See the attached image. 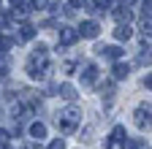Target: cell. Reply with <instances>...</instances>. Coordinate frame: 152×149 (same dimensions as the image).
Wrapping results in <instances>:
<instances>
[{
  "label": "cell",
  "instance_id": "6da1fadb",
  "mask_svg": "<svg viewBox=\"0 0 152 149\" xmlns=\"http://www.w3.org/2000/svg\"><path fill=\"white\" fill-rule=\"evenodd\" d=\"M79 119H82V111L79 108H63L60 114H57V127L63 130V133H73L76 130V125H79Z\"/></svg>",
  "mask_w": 152,
  "mask_h": 149
},
{
  "label": "cell",
  "instance_id": "7a4b0ae2",
  "mask_svg": "<svg viewBox=\"0 0 152 149\" xmlns=\"http://www.w3.org/2000/svg\"><path fill=\"white\" fill-rule=\"evenodd\" d=\"M125 138H128V136H125V127H122V125H117V127L111 130V136L106 138V144H103V146H106V149H117V144H122Z\"/></svg>",
  "mask_w": 152,
  "mask_h": 149
},
{
  "label": "cell",
  "instance_id": "3957f363",
  "mask_svg": "<svg viewBox=\"0 0 152 149\" xmlns=\"http://www.w3.org/2000/svg\"><path fill=\"white\" fill-rule=\"evenodd\" d=\"M76 41H79V33H76L73 27H60V44L63 46H71V44H76Z\"/></svg>",
  "mask_w": 152,
  "mask_h": 149
},
{
  "label": "cell",
  "instance_id": "277c9868",
  "mask_svg": "<svg viewBox=\"0 0 152 149\" xmlns=\"http://www.w3.org/2000/svg\"><path fill=\"white\" fill-rule=\"evenodd\" d=\"M95 79H98V68H95L92 63H87L82 68V84H95Z\"/></svg>",
  "mask_w": 152,
  "mask_h": 149
},
{
  "label": "cell",
  "instance_id": "5b68a950",
  "mask_svg": "<svg viewBox=\"0 0 152 149\" xmlns=\"http://www.w3.org/2000/svg\"><path fill=\"white\" fill-rule=\"evenodd\" d=\"M95 52H98L101 57H109V60H120L122 57V49L120 46H98Z\"/></svg>",
  "mask_w": 152,
  "mask_h": 149
},
{
  "label": "cell",
  "instance_id": "8992f818",
  "mask_svg": "<svg viewBox=\"0 0 152 149\" xmlns=\"http://www.w3.org/2000/svg\"><path fill=\"white\" fill-rule=\"evenodd\" d=\"M98 22H92V19H87V22H82V27H79V33L84 35V38H95V35H98Z\"/></svg>",
  "mask_w": 152,
  "mask_h": 149
},
{
  "label": "cell",
  "instance_id": "52a82bcc",
  "mask_svg": "<svg viewBox=\"0 0 152 149\" xmlns=\"http://www.w3.org/2000/svg\"><path fill=\"white\" fill-rule=\"evenodd\" d=\"M136 125L139 127H147L149 125V106H139L136 108Z\"/></svg>",
  "mask_w": 152,
  "mask_h": 149
},
{
  "label": "cell",
  "instance_id": "ba28073f",
  "mask_svg": "<svg viewBox=\"0 0 152 149\" xmlns=\"http://www.w3.org/2000/svg\"><path fill=\"white\" fill-rule=\"evenodd\" d=\"M114 19H117V22H120V25H128V22H130V19H133V11H130V8H125V6H122V8H117V11H114Z\"/></svg>",
  "mask_w": 152,
  "mask_h": 149
},
{
  "label": "cell",
  "instance_id": "9c48e42d",
  "mask_svg": "<svg viewBox=\"0 0 152 149\" xmlns=\"http://www.w3.org/2000/svg\"><path fill=\"white\" fill-rule=\"evenodd\" d=\"M130 35H133V33H130L128 25H117V27H114V38H117V41H128Z\"/></svg>",
  "mask_w": 152,
  "mask_h": 149
},
{
  "label": "cell",
  "instance_id": "30bf717a",
  "mask_svg": "<svg viewBox=\"0 0 152 149\" xmlns=\"http://www.w3.org/2000/svg\"><path fill=\"white\" fill-rule=\"evenodd\" d=\"M33 35H35V27L33 25H22V27H19V38L16 41H30Z\"/></svg>",
  "mask_w": 152,
  "mask_h": 149
},
{
  "label": "cell",
  "instance_id": "8fae6325",
  "mask_svg": "<svg viewBox=\"0 0 152 149\" xmlns=\"http://www.w3.org/2000/svg\"><path fill=\"white\" fill-rule=\"evenodd\" d=\"M111 73H114V79H117V81H120V79H128V73H130V65H122V63H117Z\"/></svg>",
  "mask_w": 152,
  "mask_h": 149
},
{
  "label": "cell",
  "instance_id": "7c38bea8",
  "mask_svg": "<svg viewBox=\"0 0 152 149\" xmlns=\"http://www.w3.org/2000/svg\"><path fill=\"white\" fill-rule=\"evenodd\" d=\"M57 92H60V98H65V100H76V89H73L71 84H63V87H57Z\"/></svg>",
  "mask_w": 152,
  "mask_h": 149
},
{
  "label": "cell",
  "instance_id": "4fadbf2b",
  "mask_svg": "<svg viewBox=\"0 0 152 149\" xmlns=\"http://www.w3.org/2000/svg\"><path fill=\"white\" fill-rule=\"evenodd\" d=\"M30 136H33V138H44V136H46V125H41V122L30 125Z\"/></svg>",
  "mask_w": 152,
  "mask_h": 149
},
{
  "label": "cell",
  "instance_id": "5bb4252c",
  "mask_svg": "<svg viewBox=\"0 0 152 149\" xmlns=\"http://www.w3.org/2000/svg\"><path fill=\"white\" fill-rule=\"evenodd\" d=\"M11 46H14V38H8V35H0V54H6Z\"/></svg>",
  "mask_w": 152,
  "mask_h": 149
},
{
  "label": "cell",
  "instance_id": "9a60e30c",
  "mask_svg": "<svg viewBox=\"0 0 152 149\" xmlns=\"http://www.w3.org/2000/svg\"><path fill=\"white\" fill-rule=\"evenodd\" d=\"M8 73V60H6V54H0V76H6Z\"/></svg>",
  "mask_w": 152,
  "mask_h": 149
},
{
  "label": "cell",
  "instance_id": "2e32d148",
  "mask_svg": "<svg viewBox=\"0 0 152 149\" xmlns=\"http://www.w3.org/2000/svg\"><path fill=\"white\" fill-rule=\"evenodd\" d=\"M8 138H11V133H8V130H3V127H0V146H6V144H8Z\"/></svg>",
  "mask_w": 152,
  "mask_h": 149
},
{
  "label": "cell",
  "instance_id": "e0dca14e",
  "mask_svg": "<svg viewBox=\"0 0 152 149\" xmlns=\"http://www.w3.org/2000/svg\"><path fill=\"white\" fill-rule=\"evenodd\" d=\"M49 149H65V141H63V138H54V141L49 144Z\"/></svg>",
  "mask_w": 152,
  "mask_h": 149
},
{
  "label": "cell",
  "instance_id": "ac0fdd59",
  "mask_svg": "<svg viewBox=\"0 0 152 149\" xmlns=\"http://www.w3.org/2000/svg\"><path fill=\"white\" fill-rule=\"evenodd\" d=\"M63 71H65V73H73V71H76V65H73V63H65V65H63Z\"/></svg>",
  "mask_w": 152,
  "mask_h": 149
},
{
  "label": "cell",
  "instance_id": "d6986e66",
  "mask_svg": "<svg viewBox=\"0 0 152 149\" xmlns=\"http://www.w3.org/2000/svg\"><path fill=\"white\" fill-rule=\"evenodd\" d=\"M11 6H25V0H11Z\"/></svg>",
  "mask_w": 152,
  "mask_h": 149
},
{
  "label": "cell",
  "instance_id": "ffe728a7",
  "mask_svg": "<svg viewBox=\"0 0 152 149\" xmlns=\"http://www.w3.org/2000/svg\"><path fill=\"white\" fill-rule=\"evenodd\" d=\"M122 3H128V6H130V3H136V0H122Z\"/></svg>",
  "mask_w": 152,
  "mask_h": 149
},
{
  "label": "cell",
  "instance_id": "44dd1931",
  "mask_svg": "<svg viewBox=\"0 0 152 149\" xmlns=\"http://www.w3.org/2000/svg\"><path fill=\"white\" fill-rule=\"evenodd\" d=\"M0 149H8V146H0Z\"/></svg>",
  "mask_w": 152,
  "mask_h": 149
}]
</instances>
